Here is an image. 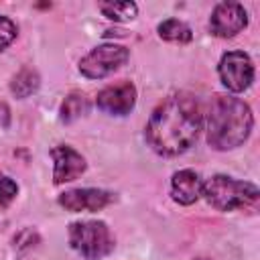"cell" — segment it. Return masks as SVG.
<instances>
[{
	"label": "cell",
	"mask_w": 260,
	"mask_h": 260,
	"mask_svg": "<svg viewBox=\"0 0 260 260\" xmlns=\"http://www.w3.org/2000/svg\"><path fill=\"white\" fill-rule=\"evenodd\" d=\"M246 24H248V14H246L244 6L238 2L217 4L215 10L211 12V20H209L211 32L221 39H230V37L238 35L240 30L246 28Z\"/></svg>",
	"instance_id": "cell-7"
},
{
	"label": "cell",
	"mask_w": 260,
	"mask_h": 260,
	"mask_svg": "<svg viewBox=\"0 0 260 260\" xmlns=\"http://www.w3.org/2000/svg\"><path fill=\"white\" fill-rule=\"evenodd\" d=\"M201 189H203V181L195 171L183 169V171L173 175L171 193H173V199L177 203H181V205L195 203L199 199V195H201Z\"/></svg>",
	"instance_id": "cell-11"
},
{
	"label": "cell",
	"mask_w": 260,
	"mask_h": 260,
	"mask_svg": "<svg viewBox=\"0 0 260 260\" xmlns=\"http://www.w3.org/2000/svg\"><path fill=\"white\" fill-rule=\"evenodd\" d=\"M201 195L207 203L219 211H232L244 205H250L258 199V187L248 181H236L225 175H215L203 183Z\"/></svg>",
	"instance_id": "cell-3"
},
{
	"label": "cell",
	"mask_w": 260,
	"mask_h": 260,
	"mask_svg": "<svg viewBox=\"0 0 260 260\" xmlns=\"http://www.w3.org/2000/svg\"><path fill=\"white\" fill-rule=\"evenodd\" d=\"M18 193V187L6 175H0V205H8Z\"/></svg>",
	"instance_id": "cell-16"
},
{
	"label": "cell",
	"mask_w": 260,
	"mask_h": 260,
	"mask_svg": "<svg viewBox=\"0 0 260 260\" xmlns=\"http://www.w3.org/2000/svg\"><path fill=\"white\" fill-rule=\"evenodd\" d=\"M203 124L199 102L191 93L169 95L146 124V140L158 154L175 156L191 148Z\"/></svg>",
	"instance_id": "cell-1"
},
{
	"label": "cell",
	"mask_w": 260,
	"mask_h": 260,
	"mask_svg": "<svg viewBox=\"0 0 260 260\" xmlns=\"http://www.w3.org/2000/svg\"><path fill=\"white\" fill-rule=\"evenodd\" d=\"M254 126L252 110L238 98L215 95L207 118V142L217 150H230L246 142Z\"/></svg>",
	"instance_id": "cell-2"
},
{
	"label": "cell",
	"mask_w": 260,
	"mask_h": 260,
	"mask_svg": "<svg viewBox=\"0 0 260 260\" xmlns=\"http://www.w3.org/2000/svg\"><path fill=\"white\" fill-rule=\"evenodd\" d=\"M87 108H89L87 98H85L83 93H77V91H75V93H71V95L65 98V102H63V106H61V118H63L65 122H71V120L83 116V114L87 112Z\"/></svg>",
	"instance_id": "cell-14"
},
{
	"label": "cell",
	"mask_w": 260,
	"mask_h": 260,
	"mask_svg": "<svg viewBox=\"0 0 260 260\" xmlns=\"http://www.w3.org/2000/svg\"><path fill=\"white\" fill-rule=\"evenodd\" d=\"M219 77L221 83L230 91H244L250 87L254 79L252 59L244 51H230L219 61Z\"/></svg>",
	"instance_id": "cell-6"
},
{
	"label": "cell",
	"mask_w": 260,
	"mask_h": 260,
	"mask_svg": "<svg viewBox=\"0 0 260 260\" xmlns=\"http://www.w3.org/2000/svg\"><path fill=\"white\" fill-rule=\"evenodd\" d=\"M51 156L55 160L53 179L57 185L73 181L85 171V158L77 150H73L71 146H55L51 150Z\"/></svg>",
	"instance_id": "cell-10"
},
{
	"label": "cell",
	"mask_w": 260,
	"mask_h": 260,
	"mask_svg": "<svg viewBox=\"0 0 260 260\" xmlns=\"http://www.w3.org/2000/svg\"><path fill=\"white\" fill-rule=\"evenodd\" d=\"M128 61V49L122 45H100L91 49L81 61L79 71L87 79H102L120 69Z\"/></svg>",
	"instance_id": "cell-5"
},
{
	"label": "cell",
	"mask_w": 260,
	"mask_h": 260,
	"mask_svg": "<svg viewBox=\"0 0 260 260\" xmlns=\"http://www.w3.org/2000/svg\"><path fill=\"white\" fill-rule=\"evenodd\" d=\"M158 35L165 41H171V43H189L193 39L191 28L183 20H177V18H169V20L160 22L158 24Z\"/></svg>",
	"instance_id": "cell-12"
},
{
	"label": "cell",
	"mask_w": 260,
	"mask_h": 260,
	"mask_svg": "<svg viewBox=\"0 0 260 260\" xmlns=\"http://www.w3.org/2000/svg\"><path fill=\"white\" fill-rule=\"evenodd\" d=\"M69 244L85 260H100L114 250V236L104 221H75L69 225Z\"/></svg>",
	"instance_id": "cell-4"
},
{
	"label": "cell",
	"mask_w": 260,
	"mask_h": 260,
	"mask_svg": "<svg viewBox=\"0 0 260 260\" xmlns=\"http://www.w3.org/2000/svg\"><path fill=\"white\" fill-rule=\"evenodd\" d=\"M37 87H39V75L28 67L20 69L10 83V89L16 98H28L32 91H37Z\"/></svg>",
	"instance_id": "cell-13"
},
{
	"label": "cell",
	"mask_w": 260,
	"mask_h": 260,
	"mask_svg": "<svg viewBox=\"0 0 260 260\" xmlns=\"http://www.w3.org/2000/svg\"><path fill=\"white\" fill-rule=\"evenodd\" d=\"M114 201V193L104 189H71L59 195V203L67 211H98Z\"/></svg>",
	"instance_id": "cell-9"
},
{
	"label": "cell",
	"mask_w": 260,
	"mask_h": 260,
	"mask_svg": "<svg viewBox=\"0 0 260 260\" xmlns=\"http://www.w3.org/2000/svg\"><path fill=\"white\" fill-rule=\"evenodd\" d=\"M98 108L108 112V114H116V116H124L128 114L134 104H136V87L130 81H120L114 85L104 87L98 93Z\"/></svg>",
	"instance_id": "cell-8"
},
{
	"label": "cell",
	"mask_w": 260,
	"mask_h": 260,
	"mask_svg": "<svg viewBox=\"0 0 260 260\" xmlns=\"http://www.w3.org/2000/svg\"><path fill=\"white\" fill-rule=\"evenodd\" d=\"M16 37V24L6 18V16H0V51L4 47H8Z\"/></svg>",
	"instance_id": "cell-17"
},
{
	"label": "cell",
	"mask_w": 260,
	"mask_h": 260,
	"mask_svg": "<svg viewBox=\"0 0 260 260\" xmlns=\"http://www.w3.org/2000/svg\"><path fill=\"white\" fill-rule=\"evenodd\" d=\"M100 10L104 12V16L112 20H130L136 16L138 8L134 2H102Z\"/></svg>",
	"instance_id": "cell-15"
}]
</instances>
